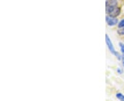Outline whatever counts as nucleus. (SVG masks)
Instances as JSON below:
<instances>
[{
	"label": "nucleus",
	"instance_id": "nucleus-1",
	"mask_svg": "<svg viewBox=\"0 0 124 101\" xmlns=\"http://www.w3.org/2000/svg\"><path fill=\"white\" fill-rule=\"evenodd\" d=\"M106 12L107 13V15L117 18V16L120 15L121 9L120 7L116 6H106Z\"/></svg>",
	"mask_w": 124,
	"mask_h": 101
},
{
	"label": "nucleus",
	"instance_id": "nucleus-2",
	"mask_svg": "<svg viewBox=\"0 0 124 101\" xmlns=\"http://www.w3.org/2000/svg\"><path fill=\"white\" fill-rule=\"evenodd\" d=\"M106 42L107 48H108V49L110 50V51L112 54L115 55L116 57L118 58V60H122V57H123V56H121L117 51H116L115 49V47L113 46V44H112V41L110 40V38H109V36H108L107 34L106 35Z\"/></svg>",
	"mask_w": 124,
	"mask_h": 101
},
{
	"label": "nucleus",
	"instance_id": "nucleus-3",
	"mask_svg": "<svg viewBox=\"0 0 124 101\" xmlns=\"http://www.w3.org/2000/svg\"><path fill=\"white\" fill-rule=\"evenodd\" d=\"M106 23L108 26H115L116 24L119 23V20L118 19L115 18V17H112V16H110L107 15L106 17Z\"/></svg>",
	"mask_w": 124,
	"mask_h": 101
},
{
	"label": "nucleus",
	"instance_id": "nucleus-4",
	"mask_svg": "<svg viewBox=\"0 0 124 101\" xmlns=\"http://www.w3.org/2000/svg\"><path fill=\"white\" fill-rule=\"evenodd\" d=\"M117 4V0H106V6H116Z\"/></svg>",
	"mask_w": 124,
	"mask_h": 101
},
{
	"label": "nucleus",
	"instance_id": "nucleus-5",
	"mask_svg": "<svg viewBox=\"0 0 124 101\" xmlns=\"http://www.w3.org/2000/svg\"><path fill=\"white\" fill-rule=\"evenodd\" d=\"M116 97L117 98V99L120 100V101H124V95L121 93H117L116 94Z\"/></svg>",
	"mask_w": 124,
	"mask_h": 101
},
{
	"label": "nucleus",
	"instance_id": "nucleus-6",
	"mask_svg": "<svg viewBox=\"0 0 124 101\" xmlns=\"http://www.w3.org/2000/svg\"><path fill=\"white\" fill-rule=\"evenodd\" d=\"M119 47H120L121 51L122 54L124 56V43H123V42H119Z\"/></svg>",
	"mask_w": 124,
	"mask_h": 101
},
{
	"label": "nucleus",
	"instance_id": "nucleus-7",
	"mask_svg": "<svg viewBox=\"0 0 124 101\" xmlns=\"http://www.w3.org/2000/svg\"><path fill=\"white\" fill-rule=\"evenodd\" d=\"M118 27H119V29H120V28H124V19H122V20L118 23Z\"/></svg>",
	"mask_w": 124,
	"mask_h": 101
},
{
	"label": "nucleus",
	"instance_id": "nucleus-8",
	"mask_svg": "<svg viewBox=\"0 0 124 101\" xmlns=\"http://www.w3.org/2000/svg\"><path fill=\"white\" fill-rule=\"evenodd\" d=\"M117 33L120 36H124V28H120L119 30H117Z\"/></svg>",
	"mask_w": 124,
	"mask_h": 101
},
{
	"label": "nucleus",
	"instance_id": "nucleus-9",
	"mask_svg": "<svg viewBox=\"0 0 124 101\" xmlns=\"http://www.w3.org/2000/svg\"><path fill=\"white\" fill-rule=\"evenodd\" d=\"M117 72L119 73V74H122L123 73V71L121 70V68H117Z\"/></svg>",
	"mask_w": 124,
	"mask_h": 101
},
{
	"label": "nucleus",
	"instance_id": "nucleus-10",
	"mask_svg": "<svg viewBox=\"0 0 124 101\" xmlns=\"http://www.w3.org/2000/svg\"><path fill=\"white\" fill-rule=\"evenodd\" d=\"M122 64H123V66H124V56L123 55V57H122Z\"/></svg>",
	"mask_w": 124,
	"mask_h": 101
}]
</instances>
